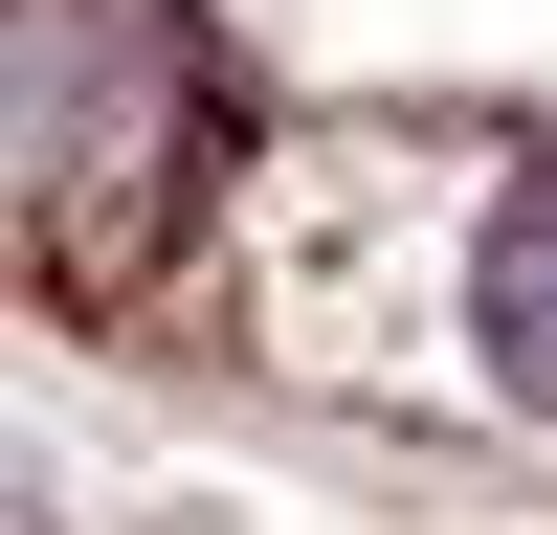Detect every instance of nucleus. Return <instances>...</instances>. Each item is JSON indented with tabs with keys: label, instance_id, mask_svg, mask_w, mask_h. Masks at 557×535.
<instances>
[{
	"label": "nucleus",
	"instance_id": "nucleus-1",
	"mask_svg": "<svg viewBox=\"0 0 557 535\" xmlns=\"http://www.w3.org/2000/svg\"><path fill=\"white\" fill-rule=\"evenodd\" d=\"M178 201H201L178 0H0V223L45 268H157Z\"/></svg>",
	"mask_w": 557,
	"mask_h": 535
},
{
	"label": "nucleus",
	"instance_id": "nucleus-2",
	"mask_svg": "<svg viewBox=\"0 0 557 535\" xmlns=\"http://www.w3.org/2000/svg\"><path fill=\"white\" fill-rule=\"evenodd\" d=\"M469 380L513 424H557V157H513L469 201Z\"/></svg>",
	"mask_w": 557,
	"mask_h": 535
}]
</instances>
